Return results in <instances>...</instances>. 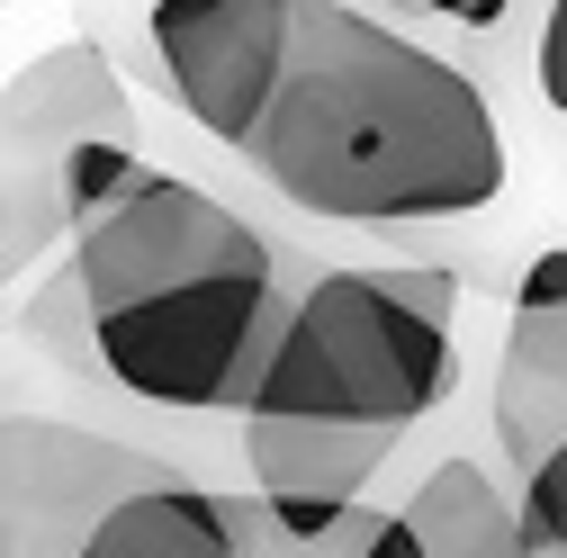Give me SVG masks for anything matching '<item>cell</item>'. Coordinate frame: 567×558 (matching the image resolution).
Masks as SVG:
<instances>
[{
    "mask_svg": "<svg viewBox=\"0 0 567 558\" xmlns=\"http://www.w3.org/2000/svg\"><path fill=\"white\" fill-rule=\"evenodd\" d=\"M244 163L324 226H451L495 207L514 172L486 91L351 0H298Z\"/></svg>",
    "mask_w": 567,
    "mask_h": 558,
    "instance_id": "1",
    "label": "cell"
},
{
    "mask_svg": "<svg viewBox=\"0 0 567 558\" xmlns=\"http://www.w3.org/2000/svg\"><path fill=\"white\" fill-rule=\"evenodd\" d=\"M73 361L109 370L163 414H244L270 333L289 316L279 252L226 198L181 172H145L109 217L73 235Z\"/></svg>",
    "mask_w": 567,
    "mask_h": 558,
    "instance_id": "2",
    "label": "cell"
},
{
    "mask_svg": "<svg viewBox=\"0 0 567 558\" xmlns=\"http://www.w3.org/2000/svg\"><path fill=\"white\" fill-rule=\"evenodd\" d=\"M460 279L433 261L316 270L244 396L252 496L351 505L460 379Z\"/></svg>",
    "mask_w": 567,
    "mask_h": 558,
    "instance_id": "3",
    "label": "cell"
},
{
    "mask_svg": "<svg viewBox=\"0 0 567 558\" xmlns=\"http://www.w3.org/2000/svg\"><path fill=\"white\" fill-rule=\"evenodd\" d=\"M91 135H135V100L100 45H45L0 82V289L28 279L63 235V172Z\"/></svg>",
    "mask_w": 567,
    "mask_h": 558,
    "instance_id": "4",
    "label": "cell"
},
{
    "mask_svg": "<svg viewBox=\"0 0 567 558\" xmlns=\"http://www.w3.org/2000/svg\"><path fill=\"white\" fill-rule=\"evenodd\" d=\"M172 459L63 414H0V558H82L91 531Z\"/></svg>",
    "mask_w": 567,
    "mask_h": 558,
    "instance_id": "5",
    "label": "cell"
},
{
    "mask_svg": "<svg viewBox=\"0 0 567 558\" xmlns=\"http://www.w3.org/2000/svg\"><path fill=\"white\" fill-rule=\"evenodd\" d=\"M154 63L172 100L189 108V126H207L217 145H252V126L279 91L289 63V28L298 0H154Z\"/></svg>",
    "mask_w": 567,
    "mask_h": 558,
    "instance_id": "6",
    "label": "cell"
},
{
    "mask_svg": "<svg viewBox=\"0 0 567 558\" xmlns=\"http://www.w3.org/2000/svg\"><path fill=\"white\" fill-rule=\"evenodd\" d=\"M361 558H540V549H532L514 496L477 459H442V468H423V486L370 531Z\"/></svg>",
    "mask_w": 567,
    "mask_h": 558,
    "instance_id": "7",
    "label": "cell"
},
{
    "mask_svg": "<svg viewBox=\"0 0 567 558\" xmlns=\"http://www.w3.org/2000/svg\"><path fill=\"white\" fill-rule=\"evenodd\" d=\"M495 442L514 477L567 442V298H514L495 352Z\"/></svg>",
    "mask_w": 567,
    "mask_h": 558,
    "instance_id": "8",
    "label": "cell"
},
{
    "mask_svg": "<svg viewBox=\"0 0 567 558\" xmlns=\"http://www.w3.org/2000/svg\"><path fill=\"white\" fill-rule=\"evenodd\" d=\"M82 558H244V549H235V523H226L217 486L163 468L154 486H135V496L91 531Z\"/></svg>",
    "mask_w": 567,
    "mask_h": 558,
    "instance_id": "9",
    "label": "cell"
},
{
    "mask_svg": "<svg viewBox=\"0 0 567 558\" xmlns=\"http://www.w3.org/2000/svg\"><path fill=\"white\" fill-rule=\"evenodd\" d=\"M226 523H235L244 558H361L388 514L370 496H351V505H324V496H226Z\"/></svg>",
    "mask_w": 567,
    "mask_h": 558,
    "instance_id": "10",
    "label": "cell"
},
{
    "mask_svg": "<svg viewBox=\"0 0 567 558\" xmlns=\"http://www.w3.org/2000/svg\"><path fill=\"white\" fill-rule=\"evenodd\" d=\"M154 163L135 154V135H91V145L73 154V172H63V235H82L91 217H109V207L145 180Z\"/></svg>",
    "mask_w": 567,
    "mask_h": 558,
    "instance_id": "11",
    "label": "cell"
},
{
    "mask_svg": "<svg viewBox=\"0 0 567 558\" xmlns=\"http://www.w3.org/2000/svg\"><path fill=\"white\" fill-rule=\"evenodd\" d=\"M514 514H523V531H532V549H540V558H567V442H558L549 459H532V468H523Z\"/></svg>",
    "mask_w": 567,
    "mask_h": 558,
    "instance_id": "12",
    "label": "cell"
},
{
    "mask_svg": "<svg viewBox=\"0 0 567 558\" xmlns=\"http://www.w3.org/2000/svg\"><path fill=\"white\" fill-rule=\"evenodd\" d=\"M532 91H540V108L567 117V0H540V28H532Z\"/></svg>",
    "mask_w": 567,
    "mask_h": 558,
    "instance_id": "13",
    "label": "cell"
},
{
    "mask_svg": "<svg viewBox=\"0 0 567 558\" xmlns=\"http://www.w3.org/2000/svg\"><path fill=\"white\" fill-rule=\"evenodd\" d=\"M514 298H567V244H549V252H532V261H523Z\"/></svg>",
    "mask_w": 567,
    "mask_h": 558,
    "instance_id": "14",
    "label": "cell"
},
{
    "mask_svg": "<svg viewBox=\"0 0 567 558\" xmlns=\"http://www.w3.org/2000/svg\"><path fill=\"white\" fill-rule=\"evenodd\" d=\"M414 10L460 19V28H505V19H514V0H414Z\"/></svg>",
    "mask_w": 567,
    "mask_h": 558,
    "instance_id": "15",
    "label": "cell"
},
{
    "mask_svg": "<svg viewBox=\"0 0 567 558\" xmlns=\"http://www.w3.org/2000/svg\"><path fill=\"white\" fill-rule=\"evenodd\" d=\"M0 10H10V0H0Z\"/></svg>",
    "mask_w": 567,
    "mask_h": 558,
    "instance_id": "16",
    "label": "cell"
}]
</instances>
